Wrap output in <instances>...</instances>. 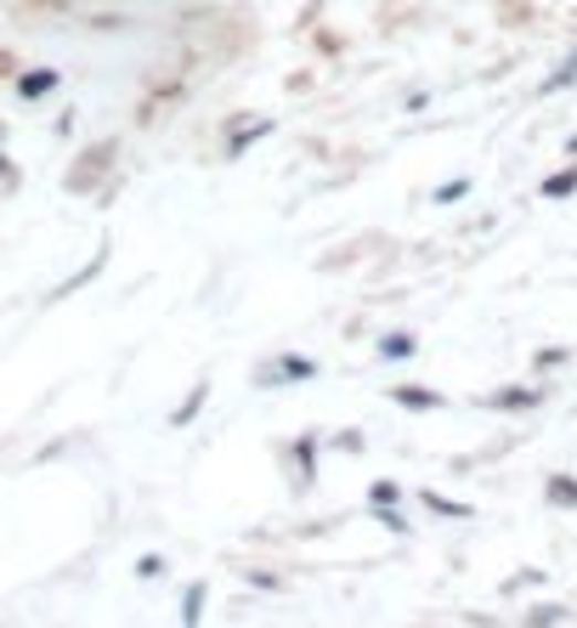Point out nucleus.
I'll return each instance as SVG.
<instances>
[{"label": "nucleus", "mask_w": 577, "mask_h": 628, "mask_svg": "<svg viewBox=\"0 0 577 628\" xmlns=\"http://www.w3.org/2000/svg\"><path fill=\"white\" fill-rule=\"evenodd\" d=\"M571 187H577V170H566V176H555V181H549L544 192H549V199H560V192H571Z\"/></svg>", "instance_id": "nucleus-3"}, {"label": "nucleus", "mask_w": 577, "mask_h": 628, "mask_svg": "<svg viewBox=\"0 0 577 628\" xmlns=\"http://www.w3.org/2000/svg\"><path fill=\"white\" fill-rule=\"evenodd\" d=\"M571 80H577V52H571V57H566V63L544 80V91H560V85H571Z\"/></svg>", "instance_id": "nucleus-2"}, {"label": "nucleus", "mask_w": 577, "mask_h": 628, "mask_svg": "<svg viewBox=\"0 0 577 628\" xmlns=\"http://www.w3.org/2000/svg\"><path fill=\"white\" fill-rule=\"evenodd\" d=\"M0 165H7V159H0Z\"/></svg>", "instance_id": "nucleus-4"}, {"label": "nucleus", "mask_w": 577, "mask_h": 628, "mask_svg": "<svg viewBox=\"0 0 577 628\" xmlns=\"http://www.w3.org/2000/svg\"><path fill=\"white\" fill-rule=\"evenodd\" d=\"M45 91H57V69H29V74L18 80V96H23V103H34V96H45Z\"/></svg>", "instance_id": "nucleus-1"}]
</instances>
